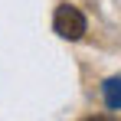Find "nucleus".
Masks as SVG:
<instances>
[{
    "label": "nucleus",
    "instance_id": "1",
    "mask_svg": "<svg viewBox=\"0 0 121 121\" xmlns=\"http://www.w3.org/2000/svg\"><path fill=\"white\" fill-rule=\"evenodd\" d=\"M52 30L59 33L62 39L75 43V39L85 36L88 20H85V13H82L79 7H72V3H59V7H56V13H52Z\"/></svg>",
    "mask_w": 121,
    "mask_h": 121
},
{
    "label": "nucleus",
    "instance_id": "2",
    "mask_svg": "<svg viewBox=\"0 0 121 121\" xmlns=\"http://www.w3.org/2000/svg\"><path fill=\"white\" fill-rule=\"evenodd\" d=\"M101 98L111 111H121V79H105L101 82Z\"/></svg>",
    "mask_w": 121,
    "mask_h": 121
},
{
    "label": "nucleus",
    "instance_id": "3",
    "mask_svg": "<svg viewBox=\"0 0 121 121\" xmlns=\"http://www.w3.org/2000/svg\"><path fill=\"white\" fill-rule=\"evenodd\" d=\"M82 121H118V118H111V115H92V118H82Z\"/></svg>",
    "mask_w": 121,
    "mask_h": 121
}]
</instances>
